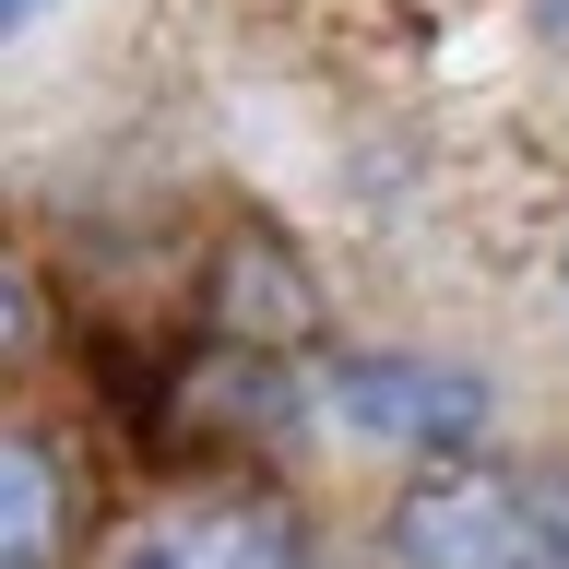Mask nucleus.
<instances>
[{
    "mask_svg": "<svg viewBox=\"0 0 569 569\" xmlns=\"http://www.w3.org/2000/svg\"><path fill=\"white\" fill-rule=\"evenodd\" d=\"M403 569H569V475H427L391 510Z\"/></svg>",
    "mask_w": 569,
    "mask_h": 569,
    "instance_id": "nucleus-1",
    "label": "nucleus"
},
{
    "mask_svg": "<svg viewBox=\"0 0 569 569\" xmlns=\"http://www.w3.org/2000/svg\"><path fill=\"white\" fill-rule=\"evenodd\" d=\"M332 416L356 439H403V451H462L487 427V391L462 368H427V356H356L332 368Z\"/></svg>",
    "mask_w": 569,
    "mask_h": 569,
    "instance_id": "nucleus-2",
    "label": "nucleus"
},
{
    "mask_svg": "<svg viewBox=\"0 0 569 569\" xmlns=\"http://www.w3.org/2000/svg\"><path fill=\"white\" fill-rule=\"evenodd\" d=\"M119 569H309V546H297V522H284V510L213 498V510H178V522H154Z\"/></svg>",
    "mask_w": 569,
    "mask_h": 569,
    "instance_id": "nucleus-3",
    "label": "nucleus"
},
{
    "mask_svg": "<svg viewBox=\"0 0 569 569\" xmlns=\"http://www.w3.org/2000/svg\"><path fill=\"white\" fill-rule=\"evenodd\" d=\"M48 546H60V487H48V451L12 439L0 451V569H48Z\"/></svg>",
    "mask_w": 569,
    "mask_h": 569,
    "instance_id": "nucleus-4",
    "label": "nucleus"
},
{
    "mask_svg": "<svg viewBox=\"0 0 569 569\" xmlns=\"http://www.w3.org/2000/svg\"><path fill=\"white\" fill-rule=\"evenodd\" d=\"M36 12H48V0H0V24H12V36H24V24H36Z\"/></svg>",
    "mask_w": 569,
    "mask_h": 569,
    "instance_id": "nucleus-5",
    "label": "nucleus"
},
{
    "mask_svg": "<svg viewBox=\"0 0 569 569\" xmlns=\"http://www.w3.org/2000/svg\"><path fill=\"white\" fill-rule=\"evenodd\" d=\"M558 24H569V0H558Z\"/></svg>",
    "mask_w": 569,
    "mask_h": 569,
    "instance_id": "nucleus-6",
    "label": "nucleus"
}]
</instances>
